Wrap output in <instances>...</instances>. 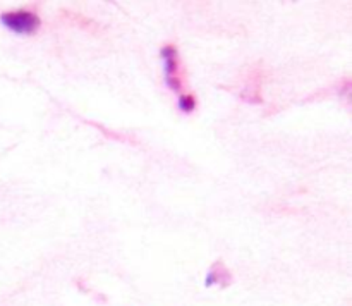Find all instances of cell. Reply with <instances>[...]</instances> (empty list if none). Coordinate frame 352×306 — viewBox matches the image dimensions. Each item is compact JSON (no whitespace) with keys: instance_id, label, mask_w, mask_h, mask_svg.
I'll return each instance as SVG.
<instances>
[{"instance_id":"6da1fadb","label":"cell","mask_w":352,"mask_h":306,"mask_svg":"<svg viewBox=\"0 0 352 306\" xmlns=\"http://www.w3.org/2000/svg\"><path fill=\"white\" fill-rule=\"evenodd\" d=\"M164 58V74L168 89L175 93L184 91V67H182L179 50L174 43H167L160 50Z\"/></svg>"},{"instance_id":"7a4b0ae2","label":"cell","mask_w":352,"mask_h":306,"mask_svg":"<svg viewBox=\"0 0 352 306\" xmlns=\"http://www.w3.org/2000/svg\"><path fill=\"white\" fill-rule=\"evenodd\" d=\"M3 26L17 34H33L40 30L41 19L36 12L30 9H17L7 10L0 16Z\"/></svg>"},{"instance_id":"3957f363","label":"cell","mask_w":352,"mask_h":306,"mask_svg":"<svg viewBox=\"0 0 352 306\" xmlns=\"http://www.w3.org/2000/svg\"><path fill=\"white\" fill-rule=\"evenodd\" d=\"M230 282V272L222 261H215V263L210 267L208 275H206V285H213V284H220V285H227Z\"/></svg>"},{"instance_id":"277c9868","label":"cell","mask_w":352,"mask_h":306,"mask_svg":"<svg viewBox=\"0 0 352 306\" xmlns=\"http://www.w3.org/2000/svg\"><path fill=\"white\" fill-rule=\"evenodd\" d=\"M196 105H198V102H196V96L192 93H181L177 100V107L182 113L195 112Z\"/></svg>"}]
</instances>
